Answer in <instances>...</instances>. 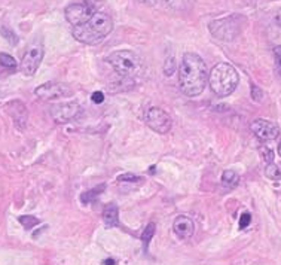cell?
Instances as JSON below:
<instances>
[{"label": "cell", "mask_w": 281, "mask_h": 265, "mask_svg": "<svg viewBox=\"0 0 281 265\" xmlns=\"http://www.w3.org/2000/svg\"><path fill=\"white\" fill-rule=\"evenodd\" d=\"M251 97H253L254 101H261L262 97H264L262 90H261L259 86H256V85H251Z\"/></svg>", "instance_id": "22"}, {"label": "cell", "mask_w": 281, "mask_h": 265, "mask_svg": "<svg viewBox=\"0 0 281 265\" xmlns=\"http://www.w3.org/2000/svg\"><path fill=\"white\" fill-rule=\"evenodd\" d=\"M240 21H244V18L240 17V15H232V17L225 18V19H217L210 24V32L220 40H231L241 32L243 23L240 24Z\"/></svg>", "instance_id": "5"}, {"label": "cell", "mask_w": 281, "mask_h": 265, "mask_svg": "<svg viewBox=\"0 0 281 265\" xmlns=\"http://www.w3.org/2000/svg\"><path fill=\"white\" fill-rule=\"evenodd\" d=\"M262 152V155H264V160L265 161H268V163H272V160H274V152L271 149H268V148H262L261 149Z\"/></svg>", "instance_id": "25"}, {"label": "cell", "mask_w": 281, "mask_h": 265, "mask_svg": "<svg viewBox=\"0 0 281 265\" xmlns=\"http://www.w3.org/2000/svg\"><path fill=\"white\" fill-rule=\"evenodd\" d=\"M91 100H92L94 103H103V101H104V94H103L101 91H96V93H92Z\"/></svg>", "instance_id": "28"}, {"label": "cell", "mask_w": 281, "mask_h": 265, "mask_svg": "<svg viewBox=\"0 0 281 265\" xmlns=\"http://www.w3.org/2000/svg\"><path fill=\"white\" fill-rule=\"evenodd\" d=\"M107 63L119 76L124 78H130L140 70V60L131 51H116L109 55Z\"/></svg>", "instance_id": "4"}, {"label": "cell", "mask_w": 281, "mask_h": 265, "mask_svg": "<svg viewBox=\"0 0 281 265\" xmlns=\"http://www.w3.org/2000/svg\"><path fill=\"white\" fill-rule=\"evenodd\" d=\"M0 66H3L5 69L15 70V69H17V61H15V58H14V57H11L9 54L0 52Z\"/></svg>", "instance_id": "18"}, {"label": "cell", "mask_w": 281, "mask_h": 265, "mask_svg": "<svg viewBox=\"0 0 281 265\" xmlns=\"http://www.w3.org/2000/svg\"><path fill=\"white\" fill-rule=\"evenodd\" d=\"M207 81L208 70L204 60L194 52L184 54L179 69V85L183 94L188 97L199 96L204 91Z\"/></svg>", "instance_id": "1"}, {"label": "cell", "mask_w": 281, "mask_h": 265, "mask_svg": "<svg viewBox=\"0 0 281 265\" xmlns=\"http://www.w3.org/2000/svg\"><path fill=\"white\" fill-rule=\"evenodd\" d=\"M274 54H275V66H277V72H278V75L281 76V48H275Z\"/></svg>", "instance_id": "26"}, {"label": "cell", "mask_w": 281, "mask_h": 265, "mask_svg": "<svg viewBox=\"0 0 281 265\" xmlns=\"http://www.w3.org/2000/svg\"><path fill=\"white\" fill-rule=\"evenodd\" d=\"M81 107L78 103L75 101H67V103H58V104H52L50 107V114L52 119L58 124H66L73 121L76 116L79 115Z\"/></svg>", "instance_id": "10"}, {"label": "cell", "mask_w": 281, "mask_h": 265, "mask_svg": "<svg viewBox=\"0 0 281 265\" xmlns=\"http://www.w3.org/2000/svg\"><path fill=\"white\" fill-rule=\"evenodd\" d=\"M275 21L281 26V9H278V12H277V15H275Z\"/></svg>", "instance_id": "30"}, {"label": "cell", "mask_w": 281, "mask_h": 265, "mask_svg": "<svg viewBox=\"0 0 281 265\" xmlns=\"http://www.w3.org/2000/svg\"><path fill=\"white\" fill-rule=\"evenodd\" d=\"M6 107H8L9 115L12 116L17 128L24 130L26 125H27V118H29L27 116V109H26L24 103H21V101H11Z\"/></svg>", "instance_id": "12"}, {"label": "cell", "mask_w": 281, "mask_h": 265, "mask_svg": "<svg viewBox=\"0 0 281 265\" xmlns=\"http://www.w3.org/2000/svg\"><path fill=\"white\" fill-rule=\"evenodd\" d=\"M238 73L228 63H219L208 75V83L212 91L219 97H228L235 91L238 85Z\"/></svg>", "instance_id": "3"}, {"label": "cell", "mask_w": 281, "mask_h": 265, "mask_svg": "<svg viewBox=\"0 0 281 265\" xmlns=\"http://www.w3.org/2000/svg\"><path fill=\"white\" fill-rule=\"evenodd\" d=\"M0 32H2V34H3V36L6 37V40H8L9 43H12V45H15V43H17V42H18L17 34L14 33L12 30H9V29H6V27H3V29H2Z\"/></svg>", "instance_id": "21"}, {"label": "cell", "mask_w": 281, "mask_h": 265, "mask_svg": "<svg viewBox=\"0 0 281 265\" xmlns=\"http://www.w3.org/2000/svg\"><path fill=\"white\" fill-rule=\"evenodd\" d=\"M66 19L73 26H81L83 23H86L89 18L92 17L96 14V9L91 3H86V2H82V3H72L66 8Z\"/></svg>", "instance_id": "6"}, {"label": "cell", "mask_w": 281, "mask_h": 265, "mask_svg": "<svg viewBox=\"0 0 281 265\" xmlns=\"http://www.w3.org/2000/svg\"><path fill=\"white\" fill-rule=\"evenodd\" d=\"M101 191H104V185H100V186L94 188V189H89V191L83 192L82 195H81V201L85 203V204H88V203H91L94 198H97L100 194H101Z\"/></svg>", "instance_id": "16"}, {"label": "cell", "mask_w": 281, "mask_h": 265, "mask_svg": "<svg viewBox=\"0 0 281 265\" xmlns=\"http://www.w3.org/2000/svg\"><path fill=\"white\" fill-rule=\"evenodd\" d=\"M278 153H280V157H281V142H280V145H278Z\"/></svg>", "instance_id": "32"}, {"label": "cell", "mask_w": 281, "mask_h": 265, "mask_svg": "<svg viewBox=\"0 0 281 265\" xmlns=\"http://www.w3.org/2000/svg\"><path fill=\"white\" fill-rule=\"evenodd\" d=\"M113 29V21L104 12H96L86 23L73 27V36L85 45H97L104 40Z\"/></svg>", "instance_id": "2"}, {"label": "cell", "mask_w": 281, "mask_h": 265, "mask_svg": "<svg viewBox=\"0 0 281 265\" xmlns=\"http://www.w3.org/2000/svg\"><path fill=\"white\" fill-rule=\"evenodd\" d=\"M155 235V224H149L145 231L142 232V241L145 243V248H148L149 241L152 240V237Z\"/></svg>", "instance_id": "19"}, {"label": "cell", "mask_w": 281, "mask_h": 265, "mask_svg": "<svg viewBox=\"0 0 281 265\" xmlns=\"http://www.w3.org/2000/svg\"><path fill=\"white\" fill-rule=\"evenodd\" d=\"M250 222H251V215L250 213H243L241 217H240V228L241 230L247 228L248 225H250Z\"/></svg>", "instance_id": "23"}, {"label": "cell", "mask_w": 281, "mask_h": 265, "mask_svg": "<svg viewBox=\"0 0 281 265\" xmlns=\"http://www.w3.org/2000/svg\"><path fill=\"white\" fill-rule=\"evenodd\" d=\"M166 2H168V5L173 6L174 9H182V5L186 3L188 0H166Z\"/></svg>", "instance_id": "27"}, {"label": "cell", "mask_w": 281, "mask_h": 265, "mask_svg": "<svg viewBox=\"0 0 281 265\" xmlns=\"http://www.w3.org/2000/svg\"><path fill=\"white\" fill-rule=\"evenodd\" d=\"M104 265H115V261L113 259H106L104 262H103Z\"/></svg>", "instance_id": "31"}, {"label": "cell", "mask_w": 281, "mask_h": 265, "mask_svg": "<svg viewBox=\"0 0 281 265\" xmlns=\"http://www.w3.org/2000/svg\"><path fill=\"white\" fill-rule=\"evenodd\" d=\"M146 124L153 131L159 132V134H166V132L171 130L173 119L161 107H150L149 111L146 112Z\"/></svg>", "instance_id": "7"}, {"label": "cell", "mask_w": 281, "mask_h": 265, "mask_svg": "<svg viewBox=\"0 0 281 265\" xmlns=\"http://www.w3.org/2000/svg\"><path fill=\"white\" fill-rule=\"evenodd\" d=\"M240 182V176L233 171V170H226V171H223V174H222V185L225 186V188H228V189H232V188H235L237 185Z\"/></svg>", "instance_id": "15"}, {"label": "cell", "mask_w": 281, "mask_h": 265, "mask_svg": "<svg viewBox=\"0 0 281 265\" xmlns=\"http://www.w3.org/2000/svg\"><path fill=\"white\" fill-rule=\"evenodd\" d=\"M265 174L268 179L271 181H280L281 179V170L280 167L275 166L274 163H268V166L265 168Z\"/></svg>", "instance_id": "17"}, {"label": "cell", "mask_w": 281, "mask_h": 265, "mask_svg": "<svg viewBox=\"0 0 281 265\" xmlns=\"http://www.w3.org/2000/svg\"><path fill=\"white\" fill-rule=\"evenodd\" d=\"M103 220L107 227H116L119 224V210L115 204L106 206V209L103 212Z\"/></svg>", "instance_id": "14"}, {"label": "cell", "mask_w": 281, "mask_h": 265, "mask_svg": "<svg viewBox=\"0 0 281 265\" xmlns=\"http://www.w3.org/2000/svg\"><path fill=\"white\" fill-rule=\"evenodd\" d=\"M119 182H135V181H140V178L134 176V174H122L118 178Z\"/></svg>", "instance_id": "24"}, {"label": "cell", "mask_w": 281, "mask_h": 265, "mask_svg": "<svg viewBox=\"0 0 281 265\" xmlns=\"http://www.w3.org/2000/svg\"><path fill=\"white\" fill-rule=\"evenodd\" d=\"M173 230L176 232V235L182 240H186L189 237L194 235L195 231V227H194V222L192 219H189L188 216H177V219L174 220L173 224Z\"/></svg>", "instance_id": "13"}, {"label": "cell", "mask_w": 281, "mask_h": 265, "mask_svg": "<svg viewBox=\"0 0 281 265\" xmlns=\"http://www.w3.org/2000/svg\"><path fill=\"white\" fill-rule=\"evenodd\" d=\"M137 2H140V3H143V5H149V6H153V5H156L159 0H137Z\"/></svg>", "instance_id": "29"}, {"label": "cell", "mask_w": 281, "mask_h": 265, "mask_svg": "<svg viewBox=\"0 0 281 265\" xmlns=\"http://www.w3.org/2000/svg\"><path fill=\"white\" fill-rule=\"evenodd\" d=\"M34 94L42 100H55L70 97L73 94L72 88L67 83L61 82H46L34 90Z\"/></svg>", "instance_id": "8"}, {"label": "cell", "mask_w": 281, "mask_h": 265, "mask_svg": "<svg viewBox=\"0 0 281 265\" xmlns=\"http://www.w3.org/2000/svg\"><path fill=\"white\" fill-rule=\"evenodd\" d=\"M18 220H19V222L24 225V228H27V230H32L34 225L39 224V219H36L34 216H19Z\"/></svg>", "instance_id": "20"}, {"label": "cell", "mask_w": 281, "mask_h": 265, "mask_svg": "<svg viewBox=\"0 0 281 265\" xmlns=\"http://www.w3.org/2000/svg\"><path fill=\"white\" fill-rule=\"evenodd\" d=\"M43 47L42 45H33L29 50L26 51L22 60H21V72L26 76H33L34 73L37 72V69L40 66L42 60H43Z\"/></svg>", "instance_id": "9"}, {"label": "cell", "mask_w": 281, "mask_h": 265, "mask_svg": "<svg viewBox=\"0 0 281 265\" xmlns=\"http://www.w3.org/2000/svg\"><path fill=\"white\" fill-rule=\"evenodd\" d=\"M251 131L254 132V136L261 140H274L280 136V127L278 124L268 121V119H254L250 125Z\"/></svg>", "instance_id": "11"}]
</instances>
